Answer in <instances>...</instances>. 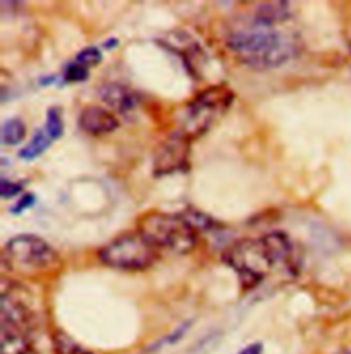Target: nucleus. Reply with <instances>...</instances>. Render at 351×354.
<instances>
[{
    "mask_svg": "<svg viewBox=\"0 0 351 354\" xmlns=\"http://www.w3.org/2000/svg\"><path fill=\"white\" fill-rule=\"evenodd\" d=\"M22 189H23L22 183H14V181H10L7 178L0 180V195L4 199L18 195Z\"/></svg>",
    "mask_w": 351,
    "mask_h": 354,
    "instance_id": "nucleus-18",
    "label": "nucleus"
},
{
    "mask_svg": "<svg viewBox=\"0 0 351 354\" xmlns=\"http://www.w3.org/2000/svg\"><path fill=\"white\" fill-rule=\"evenodd\" d=\"M26 135V127L19 118H11L3 124L1 143L6 146L19 145Z\"/></svg>",
    "mask_w": 351,
    "mask_h": 354,
    "instance_id": "nucleus-13",
    "label": "nucleus"
},
{
    "mask_svg": "<svg viewBox=\"0 0 351 354\" xmlns=\"http://www.w3.org/2000/svg\"><path fill=\"white\" fill-rule=\"evenodd\" d=\"M99 95L103 102L118 113H129L139 104L137 93L120 83H107L102 86Z\"/></svg>",
    "mask_w": 351,
    "mask_h": 354,
    "instance_id": "nucleus-10",
    "label": "nucleus"
},
{
    "mask_svg": "<svg viewBox=\"0 0 351 354\" xmlns=\"http://www.w3.org/2000/svg\"><path fill=\"white\" fill-rule=\"evenodd\" d=\"M1 354H37L30 337L1 330Z\"/></svg>",
    "mask_w": 351,
    "mask_h": 354,
    "instance_id": "nucleus-11",
    "label": "nucleus"
},
{
    "mask_svg": "<svg viewBox=\"0 0 351 354\" xmlns=\"http://www.w3.org/2000/svg\"><path fill=\"white\" fill-rule=\"evenodd\" d=\"M235 93L227 86H214L202 91L187 106L182 132L189 139L206 133L220 115L227 113L234 102Z\"/></svg>",
    "mask_w": 351,
    "mask_h": 354,
    "instance_id": "nucleus-4",
    "label": "nucleus"
},
{
    "mask_svg": "<svg viewBox=\"0 0 351 354\" xmlns=\"http://www.w3.org/2000/svg\"><path fill=\"white\" fill-rule=\"evenodd\" d=\"M118 46V40L114 39V37H110L107 41H104L103 47L107 48V50H111V48H115Z\"/></svg>",
    "mask_w": 351,
    "mask_h": 354,
    "instance_id": "nucleus-21",
    "label": "nucleus"
},
{
    "mask_svg": "<svg viewBox=\"0 0 351 354\" xmlns=\"http://www.w3.org/2000/svg\"><path fill=\"white\" fill-rule=\"evenodd\" d=\"M342 354H351V351H348V352H345V353Z\"/></svg>",
    "mask_w": 351,
    "mask_h": 354,
    "instance_id": "nucleus-22",
    "label": "nucleus"
},
{
    "mask_svg": "<svg viewBox=\"0 0 351 354\" xmlns=\"http://www.w3.org/2000/svg\"><path fill=\"white\" fill-rule=\"evenodd\" d=\"M224 261L231 266L243 288L252 290L274 272L292 279L299 272V260L290 236L273 231L257 239H242L224 253Z\"/></svg>",
    "mask_w": 351,
    "mask_h": 354,
    "instance_id": "nucleus-1",
    "label": "nucleus"
},
{
    "mask_svg": "<svg viewBox=\"0 0 351 354\" xmlns=\"http://www.w3.org/2000/svg\"><path fill=\"white\" fill-rule=\"evenodd\" d=\"M80 128L92 136H103L113 133L120 122L117 117L100 106H88L79 117Z\"/></svg>",
    "mask_w": 351,
    "mask_h": 354,
    "instance_id": "nucleus-9",
    "label": "nucleus"
},
{
    "mask_svg": "<svg viewBox=\"0 0 351 354\" xmlns=\"http://www.w3.org/2000/svg\"><path fill=\"white\" fill-rule=\"evenodd\" d=\"M349 47H350V53H351V40H350V43H349Z\"/></svg>",
    "mask_w": 351,
    "mask_h": 354,
    "instance_id": "nucleus-23",
    "label": "nucleus"
},
{
    "mask_svg": "<svg viewBox=\"0 0 351 354\" xmlns=\"http://www.w3.org/2000/svg\"><path fill=\"white\" fill-rule=\"evenodd\" d=\"M57 354H92L65 333H57L53 338Z\"/></svg>",
    "mask_w": 351,
    "mask_h": 354,
    "instance_id": "nucleus-14",
    "label": "nucleus"
},
{
    "mask_svg": "<svg viewBox=\"0 0 351 354\" xmlns=\"http://www.w3.org/2000/svg\"><path fill=\"white\" fill-rule=\"evenodd\" d=\"M102 51L97 47H87L84 50H82L77 57H76V64L84 66V68H92L96 66L102 62Z\"/></svg>",
    "mask_w": 351,
    "mask_h": 354,
    "instance_id": "nucleus-16",
    "label": "nucleus"
},
{
    "mask_svg": "<svg viewBox=\"0 0 351 354\" xmlns=\"http://www.w3.org/2000/svg\"><path fill=\"white\" fill-rule=\"evenodd\" d=\"M89 77V69L79 65L70 64L65 71V82L68 83H83Z\"/></svg>",
    "mask_w": 351,
    "mask_h": 354,
    "instance_id": "nucleus-17",
    "label": "nucleus"
},
{
    "mask_svg": "<svg viewBox=\"0 0 351 354\" xmlns=\"http://www.w3.org/2000/svg\"><path fill=\"white\" fill-rule=\"evenodd\" d=\"M1 330L14 331L30 337L36 328V316L33 309L12 287L10 290L1 284Z\"/></svg>",
    "mask_w": 351,
    "mask_h": 354,
    "instance_id": "nucleus-7",
    "label": "nucleus"
},
{
    "mask_svg": "<svg viewBox=\"0 0 351 354\" xmlns=\"http://www.w3.org/2000/svg\"><path fill=\"white\" fill-rule=\"evenodd\" d=\"M35 201H36L35 195H32V194H25V195L11 207V213H12V214H21V213H23L26 209H29V207H32V206L35 205Z\"/></svg>",
    "mask_w": 351,
    "mask_h": 354,
    "instance_id": "nucleus-19",
    "label": "nucleus"
},
{
    "mask_svg": "<svg viewBox=\"0 0 351 354\" xmlns=\"http://www.w3.org/2000/svg\"><path fill=\"white\" fill-rule=\"evenodd\" d=\"M99 257L104 266L114 269L143 270L157 261L160 250L137 231L111 241L100 250Z\"/></svg>",
    "mask_w": 351,
    "mask_h": 354,
    "instance_id": "nucleus-5",
    "label": "nucleus"
},
{
    "mask_svg": "<svg viewBox=\"0 0 351 354\" xmlns=\"http://www.w3.org/2000/svg\"><path fill=\"white\" fill-rule=\"evenodd\" d=\"M64 121L62 114L58 107H51L47 111V121H46V132L51 138V140H58L64 135Z\"/></svg>",
    "mask_w": 351,
    "mask_h": 354,
    "instance_id": "nucleus-15",
    "label": "nucleus"
},
{
    "mask_svg": "<svg viewBox=\"0 0 351 354\" xmlns=\"http://www.w3.org/2000/svg\"><path fill=\"white\" fill-rule=\"evenodd\" d=\"M51 143L53 140L46 131H37L30 139V142L19 150L18 156L25 161H33L37 157H40L51 146Z\"/></svg>",
    "mask_w": 351,
    "mask_h": 354,
    "instance_id": "nucleus-12",
    "label": "nucleus"
},
{
    "mask_svg": "<svg viewBox=\"0 0 351 354\" xmlns=\"http://www.w3.org/2000/svg\"><path fill=\"white\" fill-rule=\"evenodd\" d=\"M263 353V345L261 344H252L242 349L238 354H261Z\"/></svg>",
    "mask_w": 351,
    "mask_h": 354,
    "instance_id": "nucleus-20",
    "label": "nucleus"
},
{
    "mask_svg": "<svg viewBox=\"0 0 351 354\" xmlns=\"http://www.w3.org/2000/svg\"><path fill=\"white\" fill-rule=\"evenodd\" d=\"M57 252L36 235H18L10 239L3 250V264L22 270H44L55 266Z\"/></svg>",
    "mask_w": 351,
    "mask_h": 354,
    "instance_id": "nucleus-6",
    "label": "nucleus"
},
{
    "mask_svg": "<svg viewBox=\"0 0 351 354\" xmlns=\"http://www.w3.org/2000/svg\"><path fill=\"white\" fill-rule=\"evenodd\" d=\"M191 153V139L182 132H176L160 145L154 154L153 172L161 177L188 168Z\"/></svg>",
    "mask_w": 351,
    "mask_h": 354,
    "instance_id": "nucleus-8",
    "label": "nucleus"
},
{
    "mask_svg": "<svg viewBox=\"0 0 351 354\" xmlns=\"http://www.w3.org/2000/svg\"><path fill=\"white\" fill-rule=\"evenodd\" d=\"M227 46L242 64L257 71L280 68L295 58L302 48L295 32L256 21L231 33Z\"/></svg>",
    "mask_w": 351,
    "mask_h": 354,
    "instance_id": "nucleus-2",
    "label": "nucleus"
},
{
    "mask_svg": "<svg viewBox=\"0 0 351 354\" xmlns=\"http://www.w3.org/2000/svg\"><path fill=\"white\" fill-rule=\"evenodd\" d=\"M155 249L188 254L198 243L199 230L187 214L153 212L144 214L137 230Z\"/></svg>",
    "mask_w": 351,
    "mask_h": 354,
    "instance_id": "nucleus-3",
    "label": "nucleus"
}]
</instances>
